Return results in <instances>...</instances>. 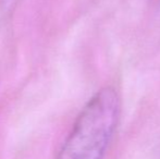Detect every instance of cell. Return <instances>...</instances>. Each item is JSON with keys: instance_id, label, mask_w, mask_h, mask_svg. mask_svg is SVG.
<instances>
[{"instance_id": "1", "label": "cell", "mask_w": 160, "mask_h": 159, "mask_svg": "<svg viewBox=\"0 0 160 159\" xmlns=\"http://www.w3.org/2000/svg\"><path fill=\"white\" fill-rule=\"evenodd\" d=\"M121 117V98L111 86L99 89L78 113L58 159H105Z\"/></svg>"}, {"instance_id": "2", "label": "cell", "mask_w": 160, "mask_h": 159, "mask_svg": "<svg viewBox=\"0 0 160 159\" xmlns=\"http://www.w3.org/2000/svg\"><path fill=\"white\" fill-rule=\"evenodd\" d=\"M18 0H0V28L12 13Z\"/></svg>"}]
</instances>
